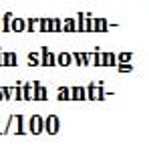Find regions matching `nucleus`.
Segmentation results:
<instances>
[{
  "instance_id": "10",
  "label": "nucleus",
  "mask_w": 149,
  "mask_h": 157,
  "mask_svg": "<svg viewBox=\"0 0 149 157\" xmlns=\"http://www.w3.org/2000/svg\"><path fill=\"white\" fill-rule=\"evenodd\" d=\"M67 30H75V22L73 20H67V26H65Z\"/></svg>"
},
{
  "instance_id": "1",
  "label": "nucleus",
  "mask_w": 149,
  "mask_h": 157,
  "mask_svg": "<svg viewBox=\"0 0 149 157\" xmlns=\"http://www.w3.org/2000/svg\"><path fill=\"white\" fill-rule=\"evenodd\" d=\"M47 125H48V133H57V129H58V119H57V117H48Z\"/></svg>"
},
{
  "instance_id": "4",
  "label": "nucleus",
  "mask_w": 149,
  "mask_h": 157,
  "mask_svg": "<svg viewBox=\"0 0 149 157\" xmlns=\"http://www.w3.org/2000/svg\"><path fill=\"white\" fill-rule=\"evenodd\" d=\"M36 87V99H44V97H47V93H44V89H40L39 85H34Z\"/></svg>"
},
{
  "instance_id": "6",
  "label": "nucleus",
  "mask_w": 149,
  "mask_h": 157,
  "mask_svg": "<svg viewBox=\"0 0 149 157\" xmlns=\"http://www.w3.org/2000/svg\"><path fill=\"white\" fill-rule=\"evenodd\" d=\"M73 97H75V99H83V97H85V93H83V89H75Z\"/></svg>"
},
{
  "instance_id": "7",
  "label": "nucleus",
  "mask_w": 149,
  "mask_h": 157,
  "mask_svg": "<svg viewBox=\"0 0 149 157\" xmlns=\"http://www.w3.org/2000/svg\"><path fill=\"white\" fill-rule=\"evenodd\" d=\"M67 97H69V91L67 89H61V91H58V99H67Z\"/></svg>"
},
{
  "instance_id": "8",
  "label": "nucleus",
  "mask_w": 149,
  "mask_h": 157,
  "mask_svg": "<svg viewBox=\"0 0 149 157\" xmlns=\"http://www.w3.org/2000/svg\"><path fill=\"white\" fill-rule=\"evenodd\" d=\"M6 62H8V65H14V62H16L14 54H6Z\"/></svg>"
},
{
  "instance_id": "12",
  "label": "nucleus",
  "mask_w": 149,
  "mask_h": 157,
  "mask_svg": "<svg viewBox=\"0 0 149 157\" xmlns=\"http://www.w3.org/2000/svg\"><path fill=\"white\" fill-rule=\"evenodd\" d=\"M129 71H131L129 65H127V67H121V73H129Z\"/></svg>"
},
{
  "instance_id": "5",
  "label": "nucleus",
  "mask_w": 149,
  "mask_h": 157,
  "mask_svg": "<svg viewBox=\"0 0 149 157\" xmlns=\"http://www.w3.org/2000/svg\"><path fill=\"white\" fill-rule=\"evenodd\" d=\"M12 28H14V30H22V28H24V22H22V20H14Z\"/></svg>"
},
{
  "instance_id": "9",
  "label": "nucleus",
  "mask_w": 149,
  "mask_h": 157,
  "mask_svg": "<svg viewBox=\"0 0 149 157\" xmlns=\"http://www.w3.org/2000/svg\"><path fill=\"white\" fill-rule=\"evenodd\" d=\"M129 58H131V54H129V52H125V54H119V61H121V62H123V61L127 62Z\"/></svg>"
},
{
  "instance_id": "11",
  "label": "nucleus",
  "mask_w": 149,
  "mask_h": 157,
  "mask_svg": "<svg viewBox=\"0 0 149 157\" xmlns=\"http://www.w3.org/2000/svg\"><path fill=\"white\" fill-rule=\"evenodd\" d=\"M36 62H39V58H36V54L32 52V54H30V65H36Z\"/></svg>"
},
{
  "instance_id": "2",
  "label": "nucleus",
  "mask_w": 149,
  "mask_h": 157,
  "mask_svg": "<svg viewBox=\"0 0 149 157\" xmlns=\"http://www.w3.org/2000/svg\"><path fill=\"white\" fill-rule=\"evenodd\" d=\"M40 131H43V119L32 117V133H40Z\"/></svg>"
},
{
  "instance_id": "3",
  "label": "nucleus",
  "mask_w": 149,
  "mask_h": 157,
  "mask_svg": "<svg viewBox=\"0 0 149 157\" xmlns=\"http://www.w3.org/2000/svg\"><path fill=\"white\" fill-rule=\"evenodd\" d=\"M69 62H71V57H69L67 52H65V54H61V57H58V65H69Z\"/></svg>"
}]
</instances>
